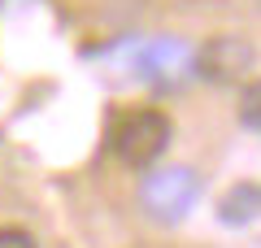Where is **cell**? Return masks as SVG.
Masks as SVG:
<instances>
[{"instance_id": "1", "label": "cell", "mask_w": 261, "mask_h": 248, "mask_svg": "<svg viewBox=\"0 0 261 248\" xmlns=\"http://www.w3.org/2000/svg\"><path fill=\"white\" fill-rule=\"evenodd\" d=\"M170 118L161 109H148V105H135V109H126L118 118V127H113V148H118V157L126 165H135V170H148V165L161 161V153H166L170 144Z\"/></svg>"}, {"instance_id": "2", "label": "cell", "mask_w": 261, "mask_h": 248, "mask_svg": "<svg viewBox=\"0 0 261 248\" xmlns=\"http://www.w3.org/2000/svg\"><path fill=\"white\" fill-rule=\"evenodd\" d=\"M196 196H200V175H196L192 165H161L140 187L144 213L152 222H166V227H174V222H183L192 213Z\"/></svg>"}, {"instance_id": "3", "label": "cell", "mask_w": 261, "mask_h": 248, "mask_svg": "<svg viewBox=\"0 0 261 248\" xmlns=\"http://www.w3.org/2000/svg\"><path fill=\"white\" fill-rule=\"evenodd\" d=\"M135 74L157 92H178L187 79H196V48L178 35H161L135 53Z\"/></svg>"}, {"instance_id": "4", "label": "cell", "mask_w": 261, "mask_h": 248, "mask_svg": "<svg viewBox=\"0 0 261 248\" xmlns=\"http://www.w3.org/2000/svg\"><path fill=\"white\" fill-rule=\"evenodd\" d=\"M252 61H257V53L244 35H214L196 48V74L205 83H222V87L240 83L252 70Z\"/></svg>"}, {"instance_id": "5", "label": "cell", "mask_w": 261, "mask_h": 248, "mask_svg": "<svg viewBox=\"0 0 261 248\" xmlns=\"http://www.w3.org/2000/svg\"><path fill=\"white\" fill-rule=\"evenodd\" d=\"M261 213V183H235L231 192L218 201V218L226 227H244Z\"/></svg>"}, {"instance_id": "6", "label": "cell", "mask_w": 261, "mask_h": 248, "mask_svg": "<svg viewBox=\"0 0 261 248\" xmlns=\"http://www.w3.org/2000/svg\"><path fill=\"white\" fill-rule=\"evenodd\" d=\"M240 122L248 131H261V79H252L240 92Z\"/></svg>"}, {"instance_id": "7", "label": "cell", "mask_w": 261, "mask_h": 248, "mask_svg": "<svg viewBox=\"0 0 261 248\" xmlns=\"http://www.w3.org/2000/svg\"><path fill=\"white\" fill-rule=\"evenodd\" d=\"M0 248H39L35 235L22 227H0Z\"/></svg>"}]
</instances>
